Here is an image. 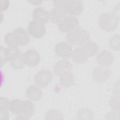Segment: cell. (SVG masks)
Returning <instances> with one entry per match:
<instances>
[{
  "label": "cell",
  "mask_w": 120,
  "mask_h": 120,
  "mask_svg": "<svg viewBox=\"0 0 120 120\" xmlns=\"http://www.w3.org/2000/svg\"><path fill=\"white\" fill-rule=\"evenodd\" d=\"M53 3L54 7L62 9L70 15L78 16L83 10V4L81 0H54Z\"/></svg>",
  "instance_id": "obj_1"
},
{
  "label": "cell",
  "mask_w": 120,
  "mask_h": 120,
  "mask_svg": "<svg viewBox=\"0 0 120 120\" xmlns=\"http://www.w3.org/2000/svg\"><path fill=\"white\" fill-rule=\"evenodd\" d=\"M90 36V33L85 29L77 27L66 35L67 41L70 44L82 46L85 43L89 41Z\"/></svg>",
  "instance_id": "obj_2"
},
{
  "label": "cell",
  "mask_w": 120,
  "mask_h": 120,
  "mask_svg": "<svg viewBox=\"0 0 120 120\" xmlns=\"http://www.w3.org/2000/svg\"><path fill=\"white\" fill-rule=\"evenodd\" d=\"M120 17L112 13H104L101 15L98 20V24L100 28L105 31H112L118 26Z\"/></svg>",
  "instance_id": "obj_3"
},
{
  "label": "cell",
  "mask_w": 120,
  "mask_h": 120,
  "mask_svg": "<svg viewBox=\"0 0 120 120\" xmlns=\"http://www.w3.org/2000/svg\"><path fill=\"white\" fill-rule=\"evenodd\" d=\"M28 32L33 38H40L45 34L46 28L44 23L33 20L29 23Z\"/></svg>",
  "instance_id": "obj_4"
},
{
  "label": "cell",
  "mask_w": 120,
  "mask_h": 120,
  "mask_svg": "<svg viewBox=\"0 0 120 120\" xmlns=\"http://www.w3.org/2000/svg\"><path fill=\"white\" fill-rule=\"evenodd\" d=\"M52 75L48 69H43L39 71L35 75L34 82L36 85L40 88L47 87L51 82Z\"/></svg>",
  "instance_id": "obj_5"
},
{
  "label": "cell",
  "mask_w": 120,
  "mask_h": 120,
  "mask_svg": "<svg viewBox=\"0 0 120 120\" xmlns=\"http://www.w3.org/2000/svg\"><path fill=\"white\" fill-rule=\"evenodd\" d=\"M79 21L76 16L68 15L58 24L60 31L68 33L78 27Z\"/></svg>",
  "instance_id": "obj_6"
},
{
  "label": "cell",
  "mask_w": 120,
  "mask_h": 120,
  "mask_svg": "<svg viewBox=\"0 0 120 120\" xmlns=\"http://www.w3.org/2000/svg\"><path fill=\"white\" fill-rule=\"evenodd\" d=\"M12 36L15 46H24L30 41V38L27 31L22 28H16L12 32Z\"/></svg>",
  "instance_id": "obj_7"
},
{
  "label": "cell",
  "mask_w": 120,
  "mask_h": 120,
  "mask_svg": "<svg viewBox=\"0 0 120 120\" xmlns=\"http://www.w3.org/2000/svg\"><path fill=\"white\" fill-rule=\"evenodd\" d=\"M54 51L59 57L64 59H68L72 56L73 50L72 46L69 43L60 42L55 46Z\"/></svg>",
  "instance_id": "obj_8"
},
{
  "label": "cell",
  "mask_w": 120,
  "mask_h": 120,
  "mask_svg": "<svg viewBox=\"0 0 120 120\" xmlns=\"http://www.w3.org/2000/svg\"><path fill=\"white\" fill-rule=\"evenodd\" d=\"M111 75V70L108 67L101 66L94 68L91 73L92 78L99 83L106 81L109 79Z\"/></svg>",
  "instance_id": "obj_9"
},
{
  "label": "cell",
  "mask_w": 120,
  "mask_h": 120,
  "mask_svg": "<svg viewBox=\"0 0 120 120\" xmlns=\"http://www.w3.org/2000/svg\"><path fill=\"white\" fill-rule=\"evenodd\" d=\"M24 64L29 67H35L40 61V55L35 49H29L23 55Z\"/></svg>",
  "instance_id": "obj_10"
},
{
  "label": "cell",
  "mask_w": 120,
  "mask_h": 120,
  "mask_svg": "<svg viewBox=\"0 0 120 120\" xmlns=\"http://www.w3.org/2000/svg\"><path fill=\"white\" fill-rule=\"evenodd\" d=\"M96 60L100 66L108 67L112 64L114 61V56L110 51L104 50L97 55Z\"/></svg>",
  "instance_id": "obj_11"
},
{
  "label": "cell",
  "mask_w": 120,
  "mask_h": 120,
  "mask_svg": "<svg viewBox=\"0 0 120 120\" xmlns=\"http://www.w3.org/2000/svg\"><path fill=\"white\" fill-rule=\"evenodd\" d=\"M72 64L71 62L65 60L58 61L53 68V71L55 75L60 77L65 73L71 72Z\"/></svg>",
  "instance_id": "obj_12"
},
{
  "label": "cell",
  "mask_w": 120,
  "mask_h": 120,
  "mask_svg": "<svg viewBox=\"0 0 120 120\" xmlns=\"http://www.w3.org/2000/svg\"><path fill=\"white\" fill-rule=\"evenodd\" d=\"M35 107L34 104L30 100H23L21 105L22 116L19 119H29L35 112Z\"/></svg>",
  "instance_id": "obj_13"
},
{
  "label": "cell",
  "mask_w": 120,
  "mask_h": 120,
  "mask_svg": "<svg viewBox=\"0 0 120 120\" xmlns=\"http://www.w3.org/2000/svg\"><path fill=\"white\" fill-rule=\"evenodd\" d=\"M71 57L73 61L78 64L83 63L89 58L86 50L81 46L73 50Z\"/></svg>",
  "instance_id": "obj_14"
},
{
  "label": "cell",
  "mask_w": 120,
  "mask_h": 120,
  "mask_svg": "<svg viewBox=\"0 0 120 120\" xmlns=\"http://www.w3.org/2000/svg\"><path fill=\"white\" fill-rule=\"evenodd\" d=\"M32 18L34 20L45 24L50 20L49 13L41 7H38L32 12Z\"/></svg>",
  "instance_id": "obj_15"
},
{
  "label": "cell",
  "mask_w": 120,
  "mask_h": 120,
  "mask_svg": "<svg viewBox=\"0 0 120 120\" xmlns=\"http://www.w3.org/2000/svg\"><path fill=\"white\" fill-rule=\"evenodd\" d=\"M50 19L55 24H58L68 15L61 8L54 7L49 12Z\"/></svg>",
  "instance_id": "obj_16"
},
{
  "label": "cell",
  "mask_w": 120,
  "mask_h": 120,
  "mask_svg": "<svg viewBox=\"0 0 120 120\" xmlns=\"http://www.w3.org/2000/svg\"><path fill=\"white\" fill-rule=\"evenodd\" d=\"M27 97L30 100L35 102L39 100L43 96V92L39 87L31 85L29 87L26 91Z\"/></svg>",
  "instance_id": "obj_17"
},
{
  "label": "cell",
  "mask_w": 120,
  "mask_h": 120,
  "mask_svg": "<svg viewBox=\"0 0 120 120\" xmlns=\"http://www.w3.org/2000/svg\"><path fill=\"white\" fill-rule=\"evenodd\" d=\"M75 76L71 72L62 75L59 79L60 84L65 88H68L72 86L75 84Z\"/></svg>",
  "instance_id": "obj_18"
},
{
  "label": "cell",
  "mask_w": 120,
  "mask_h": 120,
  "mask_svg": "<svg viewBox=\"0 0 120 120\" xmlns=\"http://www.w3.org/2000/svg\"><path fill=\"white\" fill-rule=\"evenodd\" d=\"M81 46L86 50L89 58L94 56L98 52L99 49L97 44L90 41L85 43Z\"/></svg>",
  "instance_id": "obj_19"
},
{
  "label": "cell",
  "mask_w": 120,
  "mask_h": 120,
  "mask_svg": "<svg viewBox=\"0 0 120 120\" xmlns=\"http://www.w3.org/2000/svg\"><path fill=\"white\" fill-rule=\"evenodd\" d=\"M22 100L19 99H14L10 103L9 110L10 112L17 116V119L22 116L20 108Z\"/></svg>",
  "instance_id": "obj_20"
},
{
  "label": "cell",
  "mask_w": 120,
  "mask_h": 120,
  "mask_svg": "<svg viewBox=\"0 0 120 120\" xmlns=\"http://www.w3.org/2000/svg\"><path fill=\"white\" fill-rule=\"evenodd\" d=\"M77 116L79 120H93L94 118L93 111L88 108L80 109L77 112Z\"/></svg>",
  "instance_id": "obj_21"
},
{
  "label": "cell",
  "mask_w": 120,
  "mask_h": 120,
  "mask_svg": "<svg viewBox=\"0 0 120 120\" xmlns=\"http://www.w3.org/2000/svg\"><path fill=\"white\" fill-rule=\"evenodd\" d=\"M20 52L21 51L16 46H9L5 50L7 61L10 62L12 59L17 56Z\"/></svg>",
  "instance_id": "obj_22"
},
{
  "label": "cell",
  "mask_w": 120,
  "mask_h": 120,
  "mask_svg": "<svg viewBox=\"0 0 120 120\" xmlns=\"http://www.w3.org/2000/svg\"><path fill=\"white\" fill-rule=\"evenodd\" d=\"M23 54L21 52L10 61L11 67L15 69H20L23 68L24 63L23 58Z\"/></svg>",
  "instance_id": "obj_23"
},
{
  "label": "cell",
  "mask_w": 120,
  "mask_h": 120,
  "mask_svg": "<svg viewBox=\"0 0 120 120\" xmlns=\"http://www.w3.org/2000/svg\"><path fill=\"white\" fill-rule=\"evenodd\" d=\"M45 116V119L46 120L64 119L62 113L59 110L55 109H52L46 112Z\"/></svg>",
  "instance_id": "obj_24"
},
{
  "label": "cell",
  "mask_w": 120,
  "mask_h": 120,
  "mask_svg": "<svg viewBox=\"0 0 120 120\" xmlns=\"http://www.w3.org/2000/svg\"><path fill=\"white\" fill-rule=\"evenodd\" d=\"M109 45L115 51L120 50V35L119 34L112 36L109 40Z\"/></svg>",
  "instance_id": "obj_25"
},
{
  "label": "cell",
  "mask_w": 120,
  "mask_h": 120,
  "mask_svg": "<svg viewBox=\"0 0 120 120\" xmlns=\"http://www.w3.org/2000/svg\"><path fill=\"white\" fill-rule=\"evenodd\" d=\"M10 102L5 97H0V113L8 112Z\"/></svg>",
  "instance_id": "obj_26"
},
{
  "label": "cell",
  "mask_w": 120,
  "mask_h": 120,
  "mask_svg": "<svg viewBox=\"0 0 120 120\" xmlns=\"http://www.w3.org/2000/svg\"><path fill=\"white\" fill-rule=\"evenodd\" d=\"M109 105L111 108L114 110H119V96H114L109 101Z\"/></svg>",
  "instance_id": "obj_27"
},
{
  "label": "cell",
  "mask_w": 120,
  "mask_h": 120,
  "mask_svg": "<svg viewBox=\"0 0 120 120\" xmlns=\"http://www.w3.org/2000/svg\"><path fill=\"white\" fill-rule=\"evenodd\" d=\"M6 48L3 47L2 46H0V64L1 67L7 61L6 53H5Z\"/></svg>",
  "instance_id": "obj_28"
},
{
  "label": "cell",
  "mask_w": 120,
  "mask_h": 120,
  "mask_svg": "<svg viewBox=\"0 0 120 120\" xmlns=\"http://www.w3.org/2000/svg\"><path fill=\"white\" fill-rule=\"evenodd\" d=\"M106 116V119H113V117L114 116H119V112H110L109 113H108Z\"/></svg>",
  "instance_id": "obj_29"
},
{
  "label": "cell",
  "mask_w": 120,
  "mask_h": 120,
  "mask_svg": "<svg viewBox=\"0 0 120 120\" xmlns=\"http://www.w3.org/2000/svg\"><path fill=\"white\" fill-rule=\"evenodd\" d=\"M3 2H4V4H3L2 3L1 5V9H0L1 11H4V10H6L9 6V1H8L5 0L3 1Z\"/></svg>",
  "instance_id": "obj_30"
}]
</instances>
